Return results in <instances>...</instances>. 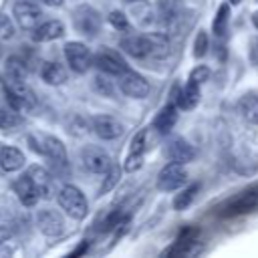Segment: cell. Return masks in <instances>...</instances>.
<instances>
[{"mask_svg": "<svg viewBox=\"0 0 258 258\" xmlns=\"http://www.w3.org/2000/svg\"><path fill=\"white\" fill-rule=\"evenodd\" d=\"M28 143L36 153H42L46 159H50L56 173L69 171V157H67V149L60 139H56L52 135H40V137L28 135Z\"/></svg>", "mask_w": 258, "mask_h": 258, "instance_id": "1", "label": "cell"}, {"mask_svg": "<svg viewBox=\"0 0 258 258\" xmlns=\"http://www.w3.org/2000/svg\"><path fill=\"white\" fill-rule=\"evenodd\" d=\"M56 202H58L60 210H64V214H69L73 220H83L89 212V202H87L85 194L71 183L62 185L56 191Z\"/></svg>", "mask_w": 258, "mask_h": 258, "instance_id": "2", "label": "cell"}, {"mask_svg": "<svg viewBox=\"0 0 258 258\" xmlns=\"http://www.w3.org/2000/svg\"><path fill=\"white\" fill-rule=\"evenodd\" d=\"M8 105L18 113H30L36 109V97L24 81H6L4 85Z\"/></svg>", "mask_w": 258, "mask_h": 258, "instance_id": "3", "label": "cell"}, {"mask_svg": "<svg viewBox=\"0 0 258 258\" xmlns=\"http://www.w3.org/2000/svg\"><path fill=\"white\" fill-rule=\"evenodd\" d=\"M12 16L16 20V24L24 30H32L34 26H38L42 22V10L36 2L32 0H18L14 2V8H12Z\"/></svg>", "mask_w": 258, "mask_h": 258, "instance_id": "4", "label": "cell"}, {"mask_svg": "<svg viewBox=\"0 0 258 258\" xmlns=\"http://www.w3.org/2000/svg\"><path fill=\"white\" fill-rule=\"evenodd\" d=\"M73 24L75 28L85 36H95L101 30V16L95 8L83 4L73 10Z\"/></svg>", "mask_w": 258, "mask_h": 258, "instance_id": "5", "label": "cell"}, {"mask_svg": "<svg viewBox=\"0 0 258 258\" xmlns=\"http://www.w3.org/2000/svg\"><path fill=\"white\" fill-rule=\"evenodd\" d=\"M64 58L75 73H87L89 67L93 64V54L89 46L77 40H71L64 44Z\"/></svg>", "mask_w": 258, "mask_h": 258, "instance_id": "6", "label": "cell"}, {"mask_svg": "<svg viewBox=\"0 0 258 258\" xmlns=\"http://www.w3.org/2000/svg\"><path fill=\"white\" fill-rule=\"evenodd\" d=\"M185 181H187V169L183 163H177V161L167 163L157 175V187L163 191H173L181 187Z\"/></svg>", "mask_w": 258, "mask_h": 258, "instance_id": "7", "label": "cell"}, {"mask_svg": "<svg viewBox=\"0 0 258 258\" xmlns=\"http://www.w3.org/2000/svg\"><path fill=\"white\" fill-rule=\"evenodd\" d=\"M93 64H95L101 73L113 75V77H121V75L127 71L125 60H123L115 50H111V48H107V46H103V48L93 56Z\"/></svg>", "mask_w": 258, "mask_h": 258, "instance_id": "8", "label": "cell"}, {"mask_svg": "<svg viewBox=\"0 0 258 258\" xmlns=\"http://www.w3.org/2000/svg\"><path fill=\"white\" fill-rule=\"evenodd\" d=\"M81 161L85 165L87 171L91 173H105L109 169V165L113 163L109 153L97 145H87L81 149Z\"/></svg>", "mask_w": 258, "mask_h": 258, "instance_id": "9", "label": "cell"}, {"mask_svg": "<svg viewBox=\"0 0 258 258\" xmlns=\"http://www.w3.org/2000/svg\"><path fill=\"white\" fill-rule=\"evenodd\" d=\"M119 87H121V91H123L127 97H133V99H143V97H147V93H149V83H147V79L141 77V75L135 73V71H129V69L121 75Z\"/></svg>", "mask_w": 258, "mask_h": 258, "instance_id": "10", "label": "cell"}, {"mask_svg": "<svg viewBox=\"0 0 258 258\" xmlns=\"http://www.w3.org/2000/svg\"><path fill=\"white\" fill-rule=\"evenodd\" d=\"M145 141H147V129H141L133 135L131 139V145H129V153L125 157V163H123V169L133 173L137 171L141 165H143V153H145Z\"/></svg>", "mask_w": 258, "mask_h": 258, "instance_id": "11", "label": "cell"}, {"mask_svg": "<svg viewBox=\"0 0 258 258\" xmlns=\"http://www.w3.org/2000/svg\"><path fill=\"white\" fill-rule=\"evenodd\" d=\"M91 125H93V131L97 133V137L107 139V141L117 139V137H121L125 133L123 123L119 119L111 117V115H97V117H93Z\"/></svg>", "mask_w": 258, "mask_h": 258, "instance_id": "12", "label": "cell"}, {"mask_svg": "<svg viewBox=\"0 0 258 258\" xmlns=\"http://www.w3.org/2000/svg\"><path fill=\"white\" fill-rule=\"evenodd\" d=\"M36 226L44 236H58L64 230V220H62L60 212H56L52 208H42L36 214Z\"/></svg>", "mask_w": 258, "mask_h": 258, "instance_id": "13", "label": "cell"}, {"mask_svg": "<svg viewBox=\"0 0 258 258\" xmlns=\"http://www.w3.org/2000/svg\"><path fill=\"white\" fill-rule=\"evenodd\" d=\"M24 173L30 177V181H32V185H34L38 198H44V200L52 198V194H54V179H52V175H50L44 167H40V165H30Z\"/></svg>", "mask_w": 258, "mask_h": 258, "instance_id": "14", "label": "cell"}, {"mask_svg": "<svg viewBox=\"0 0 258 258\" xmlns=\"http://www.w3.org/2000/svg\"><path fill=\"white\" fill-rule=\"evenodd\" d=\"M119 46H121L127 54H131V56H135V58H145V56L151 54V40H149V34H131V36H125V38H121Z\"/></svg>", "mask_w": 258, "mask_h": 258, "instance_id": "15", "label": "cell"}, {"mask_svg": "<svg viewBox=\"0 0 258 258\" xmlns=\"http://www.w3.org/2000/svg\"><path fill=\"white\" fill-rule=\"evenodd\" d=\"M30 32H32L30 36L34 42H48V40H56L64 34V24L60 20H46V22H40L38 26H34Z\"/></svg>", "mask_w": 258, "mask_h": 258, "instance_id": "16", "label": "cell"}, {"mask_svg": "<svg viewBox=\"0 0 258 258\" xmlns=\"http://www.w3.org/2000/svg\"><path fill=\"white\" fill-rule=\"evenodd\" d=\"M12 189H14V194L18 196L20 204L26 206V208L36 206V202L40 200L38 194H36V189H34V185H32V181H30V177H28L26 173H22L18 179L12 181Z\"/></svg>", "mask_w": 258, "mask_h": 258, "instance_id": "17", "label": "cell"}, {"mask_svg": "<svg viewBox=\"0 0 258 258\" xmlns=\"http://www.w3.org/2000/svg\"><path fill=\"white\" fill-rule=\"evenodd\" d=\"M177 121V105L175 103H167L155 117H153V129L159 135H167L171 133V129L175 127Z\"/></svg>", "mask_w": 258, "mask_h": 258, "instance_id": "18", "label": "cell"}, {"mask_svg": "<svg viewBox=\"0 0 258 258\" xmlns=\"http://www.w3.org/2000/svg\"><path fill=\"white\" fill-rule=\"evenodd\" d=\"M167 159L177 161V163H187L194 159V147L183 139V137H173L167 143Z\"/></svg>", "mask_w": 258, "mask_h": 258, "instance_id": "19", "label": "cell"}, {"mask_svg": "<svg viewBox=\"0 0 258 258\" xmlns=\"http://www.w3.org/2000/svg\"><path fill=\"white\" fill-rule=\"evenodd\" d=\"M258 204V191H246V194H240L238 198L230 200L228 206L224 208V214L226 216H236V214H246L250 210H254Z\"/></svg>", "mask_w": 258, "mask_h": 258, "instance_id": "20", "label": "cell"}, {"mask_svg": "<svg viewBox=\"0 0 258 258\" xmlns=\"http://www.w3.org/2000/svg\"><path fill=\"white\" fill-rule=\"evenodd\" d=\"M200 97H202V93H200V85L187 81V85H185L183 89H177V97H175L173 103H175L179 109L189 111V109H194V107L200 103Z\"/></svg>", "mask_w": 258, "mask_h": 258, "instance_id": "21", "label": "cell"}, {"mask_svg": "<svg viewBox=\"0 0 258 258\" xmlns=\"http://www.w3.org/2000/svg\"><path fill=\"white\" fill-rule=\"evenodd\" d=\"M24 165V153L18 149V147H12V145H6V147H0V167L4 171H16Z\"/></svg>", "mask_w": 258, "mask_h": 258, "instance_id": "22", "label": "cell"}, {"mask_svg": "<svg viewBox=\"0 0 258 258\" xmlns=\"http://www.w3.org/2000/svg\"><path fill=\"white\" fill-rule=\"evenodd\" d=\"M238 113L244 121L258 125V93H246L238 101Z\"/></svg>", "mask_w": 258, "mask_h": 258, "instance_id": "23", "label": "cell"}, {"mask_svg": "<svg viewBox=\"0 0 258 258\" xmlns=\"http://www.w3.org/2000/svg\"><path fill=\"white\" fill-rule=\"evenodd\" d=\"M40 77H42V81L48 83V85H62V83L67 81V71H64L62 64L48 60V62H42V67H40Z\"/></svg>", "mask_w": 258, "mask_h": 258, "instance_id": "24", "label": "cell"}, {"mask_svg": "<svg viewBox=\"0 0 258 258\" xmlns=\"http://www.w3.org/2000/svg\"><path fill=\"white\" fill-rule=\"evenodd\" d=\"M26 79V60L10 56L6 60V81H24Z\"/></svg>", "mask_w": 258, "mask_h": 258, "instance_id": "25", "label": "cell"}, {"mask_svg": "<svg viewBox=\"0 0 258 258\" xmlns=\"http://www.w3.org/2000/svg\"><path fill=\"white\" fill-rule=\"evenodd\" d=\"M149 40H151V54L155 58H163L169 54V40L165 34L161 32H149Z\"/></svg>", "mask_w": 258, "mask_h": 258, "instance_id": "26", "label": "cell"}, {"mask_svg": "<svg viewBox=\"0 0 258 258\" xmlns=\"http://www.w3.org/2000/svg\"><path fill=\"white\" fill-rule=\"evenodd\" d=\"M228 20H230V6L228 4H220L218 6V12H216V18L212 22V32L216 36H222L228 28Z\"/></svg>", "mask_w": 258, "mask_h": 258, "instance_id": "27", "label": "cell"}, {"mask_svg": "<svg viewBox=\"0 0 258 258\" xmlns=\"http://www.w3.org/2000/svg\"><path fill=\"white\" fill-rule=\"evenodd\" d=\"M22 125V117L18 115V111L10 109H0V129L2 131H14L16 127Z\"/></svg>", "mask_w": 258, "mask_h": 258, "instance_id": "28", "label": "cell"}, {"mask_svg": "<svg viewBox=\"0 0 258 258\" xmlns=\"http://www.w3.org/2000/svg\"><path fill=\"white\" fill-rule=\"evenodd\" d=\"M198 189H200V183H194V185H187L185 189H181V191L173 198V208H175V210H185V208L194 202Z\"/></svg>", "mask_w": 258, "mask_h": 258, "instance_id": "29", "label": "cell"}, {"mask_svg": "<svg viewBox=\"0 0 258 258\" xmlns=\"http://www.w3.org/2000/svg\"><path fill=\"white\" fill-rule=\"evenodd\" d=\"M119 177H121V167H119L117 163H111L109 169L105 171V179H103V185H101L99 194H107V191H111V189L119 183Z\"/></svg>", "mask_w": 258, "mask_h": 258, "instance_id": "30", "label": "cell"}, {"mask_svg": "<svg viewBox=\"0 0 258 258\" xmlns=\"http://www.w3.org/2000/svg\"><path fill=\"white\" fill-rule=\"evenodd\" d=\"M208 48H210L208 34H206L204 30H200L198 36H196V40H194V56H196V58H202V56L208 52Z\"/></svg>", "mask_w": 258, "mask_h": 258, "instance_id": "31", "label": "cell"}, {"mask_svg": "<svg viewBox=\"0 0 258 258\" xmlns=\"http://www.w3.org/2000/svg\"><path fill=\"white\" fill-rule=\"evenodd\" d=\"M14 32H16V26H14L12 18L6 16L4 12H0V38L2 40H8V38L14 36Z\"/></svg>", "mask_w": 258, "mask_h": 258, "instance_id": "32", "label": "cell"}, {"mask_svg": "<svg viewBox=\"0 0 258 258\" xmlns=\"http://www.w3.org/2000/svg\"><path fill=\"white\" fill-rule=\"evenodd\" d=\"M109 24L113 28H117V30H129V20L121 10H113L109 14Z\"/></svg>", "mask_w": 258, "mask_h": 258, "instance_id": "33", "label": "cell"}, {"mask_svg": "<svg viewBox=\"0 0 258 258\" xmlns=\"http://www.w3.org/2000/svg\"><path fill=\"white\" fill-rule=\"evenodd\" d=\"M210 79V69L206 64H198L191 73H189V83H196V85H202Z\"/></svg>", "mask_w": 258, "mask_h": 258, "instance_id": "34", "label": "cell"}, {"mask_svg": "<svg viewBox=\"0 0 258 258\" xmlns=\"http://www.w3.org/2000/svg\"><path fill=\"white\" fill-rule=\"evenodd\" d=\"M95 89L101 93V95H113L115 93V87L111 85V81H107V79H103V77H95Z\"/></svg>", "mask_w": 258, "mask_h": 258, "instance_id": "35", "label": "cell"}, {"mask_svg": "<svg viewBox=\"0 0 258 258\" xmlns=\"http://www.w3.org/2000/svg\"><path fill=\"white\" fill-rule=\"evenodd\" d=\"M12 230H14V226L0 216V242H4L6 238H10L12 236Z\"/></svg>", "mask_w": 258, "mask_h": 258, "instance_id": "36", "label": "cell"}, {"mask_svg": "<svg viewBox=\"0 0 258 258\" xmlns=\"http://www.w3.org/2000/svg\"><path fill=\"white\" fill-rule=\"evenodd\" d=\"M87 246H89V242H83L79 248H75L73 252H71V256H79V254H85V250H87Z\"/></svg>", "mask_w": 258, "mask_h": 258, "instance_id": "37", "label": "cell"}, {"mask_svg": "<svg viewBox=\"0 0 258 258\" xmlns=\"http://www.w3.org/2000/svg\"><path fill=\"white\" fill-rule=\"evenodd\" d=\"M42 4H46V6H60L64 0H40Z\"/></svg>", "mask_w": 258, "mask_h": 258, "instance_id": "38", "label": "cell"}, {"mask_svg": "<svg viewBox=\"0 0 258 258\" xmlns=\"http://www.w3.org/2000/svg\"><path fill=\"white\" fill-rule=\"evenodd\" d=\"M252 24H254V26L258 28V10H256V12L252 14Z\"/></svg>", "mask_w": 258, "mask_h": 258, "instance_id": "39", "label": "cell"}, {"mask_svg": "<svg viewBox=\"0 0 258 258\" xmlns=\"http://www.w3.org/2000/svg\"><path fill=\"white\" fill-rule=\"evenodd\" d=\"M230 2H232V4H238V2H240V0H230Z\"/></svg>", "mask_w": 258, "mask_h": 258, "instance_id": "40", "label": "cell"}]
</instances>
